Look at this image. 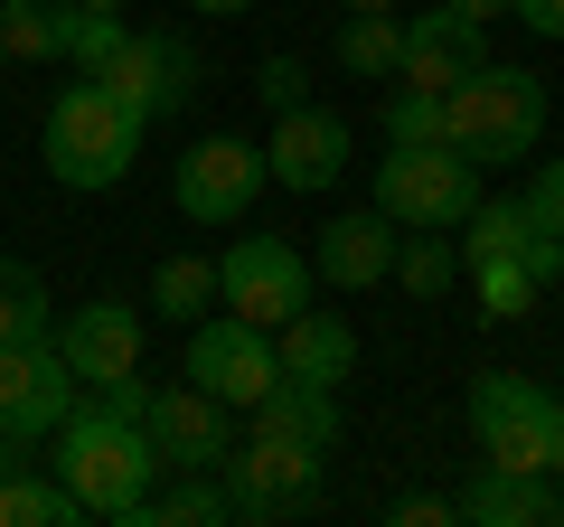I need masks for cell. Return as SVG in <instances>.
<instances>
[{
	"label": "cell",
	"mask_w": 564,
	"mask_h": 527,
	"mask_svg": "<svg viewBox=\"0 0 564 527\" xmlns=\"http://www.w3.org/2000/svg\"><path fill=\"white\" fill-rule=\"evenodd\" d=\"M489 66V39H480V20H462V10H414L404 20V66H395V85H423V95H452L462 76H480Z\"/></svg>",
	"instance_id": "cell-13"
},
{
	"label": "cell",
	"mask_w": 564,
	"mask_h": 527,
	"mask_svg": "<svg viewBox=\"0 0 564 527\" xmlns=\"http://www.w3.org/2000/svg\"><path fill=\"white\" fill-rule=\"evenodd\" d=\"M66 415H76V367H66V348L47 340H0V443L20 452L39 443V433H57Z\"/></svg>",
	"instance_id": "cell-8"
},
{
	"label": "cell",
	"mask_w": 564,
	"mask_h": 527,
	"mask_svg": "<svg viewBox=\"0 0 564 527\" xmlns=\"http://www.w3.org/2000/svg\"><path fill=\"white\" fill-rule=\"evenodd\" d=\"M311 255L302 245H282V236H236L226 245V264H217V311H236V321H254V330H282L292 311L311 302Z\"/></svg>",
	"instance_id": "cell-6"
},
{
	"label": "cell",
	"mask_w": 564,
	"mask_h": 527,
	"mask_svg": "<svg viewBox=\"0 0 564 527\" xmlns=\"http://www.w3.org/2000/svg\"><path fill=\"white\" fill-rule=\"evenodd\" d=\"M263 170H273L282 189H329V180L348 170V122L321 114V104H292V114H273Z\"/></svg>",
	"instance_id": "cell-16"
},
{
	"label": "cell",
	"mask_w": 564,
	"mask_h": 527,
	"mask_svg": "<svg viewBox=\"0 0 564 527\" xmlns=\"http://www.w3.org/2000/svg\"><path fill=\"white\" fill-rule=\"evenodd\" d=\"M470 292H480V321H527L545 283L527 255H489V264H470Z\"/></svg>",
	"instance_id": "cell-23"
},
{
	"label": "cell",
	"mask_w": 564,
	"mask_h": 527,
	"mask_svg": "<svg viewBox=\"0 0 564 527\" xmlns=\"http://www.w3.org/2000/svg\"><path fill=\"white\" fill-rule=\"evenodd\" d=\"M0 66H10V39H0Z\"/></svg>",
	"instance_id": "cell-40"
},
{
	"label": "cell",
	"mask_w": 564,
	"mask_h": 527,
	"mask_svg": "<svg viewBox=\"0 0 564 527\" xmlns=\"http://www.w3.org/2000/svg\"><path fill=\"white\" fill-rule=\"evenodd\" d=\"M555 396H545L536 377H508V367H489V377H470V433H480V452L499 471H536L555 462Z\"/></svg>",
	"instance_id": "cell-5"
},
{
	"label": "cell",
	"mask_w": 564,
	"mask_h": 527,
	"mask_svg": "<svg viewBox=\"0 0 564 527\" xmlns=\"http://www.w3.org/2000/svg\"><path fill=\"white\" fill-rule=\"evenodd\" d=\"M339 10H395V0H339Z\"/></svg>",
	"instance_id": "cell-37"
},
{
	"label": "cell",
	"mask_w": 564,
	"mask_h": 527,
	"mask_svg": "<svg viewBox=\"0 0 564 527\" xmlns=\"http://www.w3.org/2000/svg\"><path fill=\"white\" fill-rule=\"evenodd\" d=\"M508 20H518V29H536V39H564V0H518Z\"/></svg>",
	"instance_id": "cell-33"
},
{
	"label": "cell",
	"mask_w": 564,
	"mask_h": 527,
	"mask_svg": "<svg viewBox=\"0 0 564 527\" xmlns=\"http://www.w3.org/2000/svg\"><path fill=\"white\" fill-rule=\"evenodd\" d=\"M443 142L462 161H527L545 142V76L536 66H480L443 95Z\"/></svg>",
	"instance_id": "cell-3"
},
{
	"label": "cell",
	"mask_w": 564,
	"mask_h": 527,
	"mask_svg": "<svg viewBox=\"0 0 564 527\" xmlns=\"http://www.w3.org/2000/svg\"><path fill=\"white\" fill-rule=\"evenodd\" d=\"M66 29H76V0H0V39H10V57L57 66L66 57Z\"/></svg>",
	"instance_id": "cell-20"
},
{
	"label": "cell",
	"mask_w": 564,
	"mask_h": 527,
	"mask_svg": "<svg viewBox=\"0 0 564 527\" xmlns=\"http://www.w3.org/2000/svg\"><path fill=\"white\" fill-rule=\"evenodd\" d=\"M226 508H236L226 471H180V490H151L141 518H151V527H198V518H226Z\"/></svg>",
	"instance_id": "cell-24"
},
{
	"label": "cell",
	"mask_w": 564,
	"mask_h": 527,
	"mask_svg": "<svg viewBox=\"0 0 564 527\" xmlns=\"http://www.w3.org/2000/svg\"><path fill=\"white\" fill-rule=\"evenodd\" d=\"M66 518H85V499L66 481H39V471L0 481V527H66Z\"/></svg>",
	"instance_id": "cell-25"
},
{
	"label": "cell",
	"mask_w": 564,
	"mask_h": 527,
	"mask_svg": "<svg viewBox=\"0 0 564 527\" xmlns=\"http://www.w3.org/2000/svg\"><path fill=\"white\" fill-rule=\"evenodd\" d=\"M188 10H207V20H245L254 0H188Z\"/></svg>",
	"instance_id": "cell-35"
},
{
	"label": "cell",
	"mask_w": 564,
	"mask_h": 527,
	"mask_svg": "<svg viewBox=\"0 0 564 527\" xmlns=\"http://www.w3.org/2000/svg\"><path fill=\"white\" fill-rule=\"evenodd\" d=\"M339 66H348V76H367V85H395L404 20H395V10H348V20H339Z\"/></svg>",
	"instance_id": "cell-19"
},
{
	"label": "cell",
	"mask_w": 564,
	"mask_h": 527,
	"mask_svg": "<svg viewBox=\"0 0 564 527\" xmlns=\"http://www.w3.org/2000/svg\"><path fill=\"white\" fill-rule=\"evenodd\" d=\"M282 377H302V386H329V396H339L348 377H358V330L339 321V311H292V321H282Z\"/></svg>",
	"instance_id": "cell-17"
},
{
	"label": "cell",
	"mask_w": 564,
	"mask_h": 527,
	"mask_svg": "<svg viewBox=\"0 0 564 527\" xmlns=\"http://www.w3.org/2000/svg\"><path fill=\"white\" fill-rule=\"evenodd\" d=\"M39 330H47V283H39V264L0 255V340H39Z\"/></svg>",
	"instance_id": "cell-27"
},
{
	"label": "cell",
	"mask_w": 564,
	"mask_h": 527,
	"mask_svg": "<svg viewBox=\"0 0 564 527\" xmlns=\"http://www.w3.org/2000/svg\"><path fill=\"white\" fill-rule=\"evenodd\" d=\"M545 508H555V499L536 490V471H499V462H489L480 490L462 499V518L470 527H527V518H545Z\"/></svg>",
	"instance_id": "cell-21"
},
{
	"label": "cell",
	"mask_w": 564,
	"mask_h": 527,
	"mask_svg": "<svg viewBox=\"0 0 564 527\" xmlns=\"http://www.w3.org/2000/svg\"><path fill=\"white\" fill-rule=\"evenodd\" d=\"M395 245L404 226L386 217V207H358V217H329L321 245H311V273L339 292H367V283H395Z\"/></svg>",
	"instance_id": "cell-15"
},
{
	"label": "cell",
	"mask_w": 564,
	"mask_h": 527,
	"mask_svg": "<svg viewBox=\"0 0 564 527\" xmlns=\"http://www.w3.org/2000/svg\"><path fill=\"white\" fill-rule=\"evenodd\" d=\"M141 433H151L161 471H217L226 452H236V406H226V396H207L198 377H180V386H151Z\"/></svg>",
	"instance_id": "cell-9"
},
{
	"label": "cell",
	"mask_w": 564,
	"mask_h": 527,
	"mask_svg": "<svg viewBox=\"0 0 564 527\" xmlns=\"http://www.w3.org/2000/svg\"><path fill=\"white\" fill-rule=\"evenodd\" d=\"M85 10H132V0H85Z\"/></svg>",
	"instance_id": "cell-38"
},
{
	"label": "cell",
	"mask_w": 564,
	"mask_h": 527,
	"mask_svg": "<svg viewBox=\"0 0 564 527\" xmlns=\"http://www.w3.org/2000/svg\"><path fill=\"white\" fill-rule=\"evenodd\" d=\"M386 142H443V95L395 85V95H386Z\"/></svg>",
	"instance_id": "cell-29"
},
{
	"label": "cell",
	"mask_w": 564,
	"mask_h": 527,
	"mask_svg": "<svg viewBox=\"0 0 564 527\" xmlns=\"http://www.w3.org/2000/svg\"><path fill=\"white\" fill-rule=\"evenodd\" d=\"M188 377H198L207 396H226V406H245V415H254V406H263V386L282 377V358H273V330L236 321V311L198 321V330H188Z\"/></svg>",
	"instance_id": "cell-10"
},
{
	"label": "cell",
	"mask_w": 564,
	"mask_h": 527,
	"mask_svg": "<svg viewBox=\"0 0 564 527\" xmlns=\"http://www.w3.org/2000/svg\"><path fill=\"white\" fill-rule=\"evenodd\" d=\"M0 481H10V443H0Z\"/></svg>",
	"instance_id": "cell-39"
},
{
	"label": "cell",
	"mask_w": 564,
	"mask_h": 527,
	"mask_svg": "<svg viewBox=\"0 0 564 527\" xmlns=\"http://www.w3.org/2000/svg\"><path fill=\"white\" fill-rule=\"evenodd\" d=\"M263 142H236V132H198V142L180 151V170H170V198H180L188 226H236L245 207L263 198Z\"/></svg>",
	"instance_id": "cell-7"
},
{
	"label": "cell",
	"mask_w": 564,
	"mask_h": 527,
	"mask_svg": "<svg viewBox=\"0 0 564 527\" xmlns=\"http://www.w3.org/2000/svg\"><path fill=\"white\" fill-rule=\"evenodd\" d=\"M151 311L180 321V330H198L207 311H217V264H207V255H170L161 273H151Z\"/></svg>",
	"instance_id": "cell-22"
},
{
	"label": "cell",
	"mask_w": 564,
	"mask_h": 527,
	"mask_svg": "<svg viewBox=\"0 0 564 527\" xmlns=\"http://www.w3.org/2000/svg\"><path fill=\"white\" fill-rule=\"evenodd\" d=\"M452 10H462V20H480V29H489V20H508V10H518V0H452Z\"/></svg>",
	"instance_id": "cell-34"
},
{
	"label": "cell",
	"mask_w": 564,
	"mask_h": 527,
	"mask_svg": "<svg viewBox=\"0 0 564 527\" xmlns=\"http://www.w3.org/2000/svg\"><path fill=\"white\" fill-rule=\"evenodd\" d=\"M47 170H57V189H113V180H132V151H141V114L113 95L104 76H76L57 104H47Z\"/></svg>",
	"instance_id": "cell-2"
},
{
	"label": "cell",
	"mask_w": 564,
	"mask_h": 527,
	"mask_svg": "<svg viewBox=\"0 0 564 527\" xmlns=\"http://www.w3.org/2000/svg\"><path fill=\"white\" fill-rule=\"evenodd\" d=\"M226 490H236V518H302L321 499V443H282V433H254V452H226Z\"/></svg>",
	"instance_id": "cell-11"
},
{
	"label": "cell",
	"mask_w": 564,
	"mask_h": 527,
	"mask_svg": "<svg viewBox=\"0 0 564 527\" xmlns=\"http://www.w3.org/2000/svg\"><path fill=\"white\" fill-rule=\"evenodd\" d=\"M452 273H462V255L443 245V226H404V245H395V283L414 292V302H443Z\"/></svg>",
	"instance_id": "cell-26"
},
{
	"label": "cell",
	"mask_w": 564,
	"mask_h": 527,
	"mask_svg": "<svg viewBox=\"0 0 564 527\" xmlns=\"http://www.w3.org/2000/svg\"><path fill=\"white\" fill-rule=\"evenodd\" d=\"M57 481L85 499V518H122L141 527V499H151V481H161V452H151V433H141V415L122 406H76L57 424Z\"/></svg>",
	"instance_id": "cell-1"
},
{
	"label": "cell",
	"mask_w": 564,
	"mask_h": 527,
	"mask_svg": "<svg viewBox=\"0 0 564 527\" xmlns=\"http://www.w3.org/2000/svg\"><path fill=\"white\" fill-rule=\"evenodd\" d=\"M254 95H263V114H292V104H311V66L282 47V57L254 66Z\"/></svg>",
	"instance_id": "cell-30"
},
{
	"label": "cell",
	"mask_w": 564,
	"mask_h": 527,
	"mask_svg": "<svg viewBox=\"0 0 564 527\" xmlns=\"http://www.w3.org/2000/svg\"><path fill=\"white\" fill-rule=\"evenodd\" d=\"M545 471H564V415H555V462H545Z\"/></svg>",
	"instance_id": "cell-36"
},
{
	"label": "cell",
	"mask_w": 564,
	"mask_h": 527,
	"mask_svg": "<svg viewBox=\"0 0 564 527\" xmlns=\"http://www.w3.org/2000/svg\"><path fill=\"white\" fill-rule=\"evenodd\" d=\"M386 518H395V527H443V518H452V499H443V490H414V499H395Z\"/></svg>",
	"instance_id": "cell-32"
},
{
	"label": "cell",
	"mask_w": 564,
	"mask_h": 527,
	"mask_svg": "<svg viewBox=\"0 0 564 527\" xmlns=\"http://www.w3.org/2000/svg\"><path fill=\"white\" fill-rule=\"evenodd\" d=\"M527 217H536L545 236H564V161H545L536 180H527Z\"/></svg>",
	"instance_id": "cell-31"
},
{
	"label": "cell",
	"mask_w": 564,
	"mask_h": 527,
	"mask_svg": "<svg viewBox=\"0 0 564 527\" xmlns=\"http://www.w3.org/2000/svg\"><path fill=\"white\" fill-rule=\"evenodd\" d=\"M104 85H113L122 104H132L141 122H161V114H188V95H198V57H188V39H122L113 57L95 66Z\"/></svg>",
	"instance_id": "cell-12"
},
{
	"label": "cell",
	"mask_w": 564,
	"mask_h": 527,
	"mask_svg": "<svg viewBox=\"0 0 564 527\" xmlns=\"http://www.w3.org/2000/svg\"><path fill=\"white\" fill-rule=\"evenodd\" d=\"M377 207L395 226H470L480 207V161H462L452 142H386L377 161Z\"/></svg>",
	"instance_id": "cell-4"
},
{
	"label": "cell",
	"mask_w": 564,
	"mask_h": 527,
	"mask_svg": "<svg viewBox=\"0 0 564 527\" xmlns=\"http://www.w3.org/2000/svg\"><path fill=\"white\" fill-rule=\"evenodd\" d=\"M57 348L76 367V386H122V377H141V311L132 302H85V311H66Z\"/></svg>",
	"instance_id": "cell-14"
},
{
	"label": "cell",
	"mask_w": 564,
	"mask_h": 527,
	"mask_svg": "<svg viewBox=\"0 0 564 527\" xmlns=\"http://www.w3.org/2000/svg\"><path fill=\"white\" fill-rule=\"evenodd\" d=\"M254 433H282V443H339V396L329 386H302V377H273L254 406Z\"/></svg>",
	"instance_id": "cell-18"
},
{
	"label": "cell",
	"mask_w": 564,
	"mask_h": 527,
	"mask_svg": "<svg viewBox=\"0 0 564 527\" xmlns=\"http://www.w3.org/2000/svg\"><path fill=\"white\" fill-rule=\"evenodd\" d=\"M122 39H132V29H122V10H85V0H76V29H66V66H76V76H95V66L113 57Z\"/></svg>",
	"instance_id": "cell-28"
}]
</instances>
